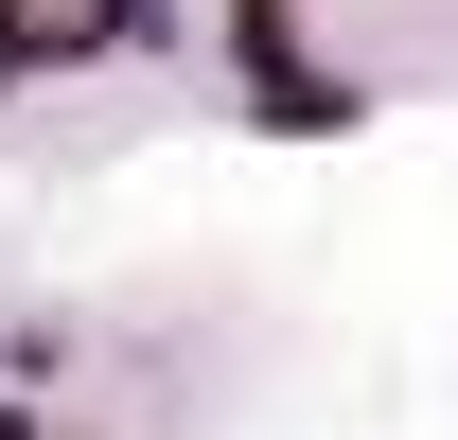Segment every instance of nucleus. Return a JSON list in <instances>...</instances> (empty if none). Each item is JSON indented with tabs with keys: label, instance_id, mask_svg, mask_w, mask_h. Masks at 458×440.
Returning <instances> with one entry per match:
<instances>
[{
	"label": "nucleus",
	"instance_id": "1",
	"mask_svg": "<svg viewBox=\"0 0 458 440\" xmlns=\"http://www.w3.org/2000/svg\"><path fill=\"white\" fill-rule=\"evenodd\" d=\"M0 36L18 54H71V36H106V0H0Z\"/></svg>",
	"mask_w": 458,
	"mask_h": 440
}]
</instances>
